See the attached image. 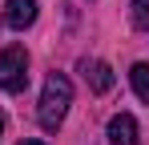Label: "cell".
I'll return each instance as SVG.
<instances>
[{"label":"cell","mask_w":149,"mask_h":145,"mask_svg":"<svg viewBox=\"0 0 149 145\" xmlns=\"http://www.w3.org/2000/svg\"><path fill=\"white\" fill-rule=\"evenodd\" d=\"M20 145H45V141H36V137H28V141H20Z\"/></svg>","instance_id":"ba28073f"},{"label":"cell","mask_w":149,"mask_h":145,"mask_svg":"<svg viewBox=\"0 0 149 145\" xmlns=\"http://www.w3.org/2000/svg\"><path fill=\"white\" fill-rule=\"evenodd\" d=\"M32 20H36V0H8V4H4V24H8V28L24 32Z\"/></svg>","instance_id":"3957f363"},{"label":"cell","mask_w":149,"mask_h":145,"mask_svg":"<svg viewBox=\"0 0 149 145\" xmlns=\"http://www.w3.org/2000/svg\"><path fill=\"white\" fill-rule=\"evenodd\" d=\"M28 85V52L20 45L0 48V89L4 93H20Z\"/></svg>","instance_id":"7a4b0ae2"},{"label":"cell","mask_w":149,"mask_h":145,"mask_svg":"<svg viewBox=\"0 0 149 145\" xmlns=\"http://www.w3.org/2000/svg\"><path fill=\"white\" fill-rule=\"evenodd\" d=\"M129 81H133V93L149 105V65H145V61H137V65L129 69Z\"/></svg>","instance_id":"8992f818"},{"label":"cell","mask_w":149,"mask_h":145,"mask_svg":"<svg viewBox=\"0 0 149 145\" xmlns=\"http://www.w3.org/2000/svg\"><path fill=\"white\" fill-rule=\"evenodd\" d=\"M109 145H137V121L129 113L109 117Z\"/></svg>","instance_id":"5b68a950"},{"label":"cell","mask_w":149,"mask_h":145,"mask_svg":"<svg viewBox=\"0 0 149 145\" xmlns=\"http://www.w3.org/2000/svg\"><path fill=\"white\" fill-rule=\"evenodd\" d=\"M0 137H4V113H0Z\"/></svg>","instance_id":"9c48e42d"},{"label":"cell","mask_w":149,"mask_h":145,"mask_svg":"<svg viewBox=\"0 0 149 145\" xmlns=\"http://www.w3.org/2000/svg\"><path fill=\"white\" fill-rule=\"evenodd\" d=\"M81 72H85V81H89L93 93H109L113 89V69L105 61H81Z\"/></svg>","instance_id":"277c9868"},{"label":"cell","mask_w":149,"mask_h":145,"mask_svg":"<svg viewBox=\"0 0 149 145\" xmlns=\"http://www.w3.org/2000/svg\"><path fill=\"white\" fill-rule=\"evenodd\" d=\"M129 20H133V28H149V0H133Z\"/></svg>","instance_id":"52a82bcc"},{"label":"cell","mask_w":149,"mask_h":145,"mask_svg":"<svg viewBox=\"0 0 149 145\" xmlns=\"http://www.w3.org/2000/svg\"><path fill=\"white\" fill-rule=\"evenodd\" d=\"M69 105H73V81L65 77V72H49V81H45V93H40V105H36V117L45 129H61V121L69 113Z\"/></svg>","instance_id":"6da1fadb"}]
</instances>
